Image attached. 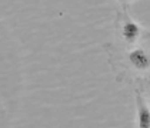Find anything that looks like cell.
<instances>
[{
    "instance_id": "cell-1",
    "label": "cell",
    "mask_w": 150,
    "mask_h": 128,
    "mask_svg": "<svg viewBox=\"0 0 150 128\" xmlns=\"http://www.w3.org/2000/svg\"><path fill=\"white\" fill-rule=\"evenodd\" d=\"M127 58H129L130 66L134 70L146 71L150 69V53L143 47H137V48L129 51Z\"/></svg>"
},
{
    "instance_id": "cell-2",
    "label": "cell",
    "mask_w": 150,
    "mask_h": 128,
    "mask_svg": "<svg viewBox=\"0 0 150 128\" xmlns=\"http://www.w3.org/2000/svg\"><path fill=\"white\" fill-rule=\"evenodd\" d=\"M142 34V29L136 22H133L129 16H126L122 26V37L127 44H134Z\"/></svg>"
},
{
    "instance_id": "cell-3",
    "label": "cell",
    "mask_w": 150,
    "mask_h": 128,
    "mask_svg": "<svg viewBox=\"0 0 150 128\" xmlns=\"http://www.w3.org/2000/svg\"><path fill=\"white\" fill-rule=\"evenodd\" d=\"M137 125L140 128H150V108L144 104L140 93H137Z\"/></svg>"
},
{
    "instance_id": "cell-4",
    "label": "cell",
    "mask_w": 150,
    "mask_h": 128,
    "mask_svg": "<svg viewBox=\"0 0 150 128\" xmlns=\"http://www.w3.org/2000/svg\"><path fill=\"white\" fill-rule=\"evenodd\" d=\"M122 1H123V3H126V1H130V0H122Z\"/></svg>"
},
{
    "instance_id": "cell-5",
    "label": "cell",
    "mask_w": 150,
    "mask_h": 128,
    "mask_svg": "<svg viewBox=\"0 0 150 128\" xmlns=\"http://www.w3.org/2000/svg\"><path fill=\"white\" fill-rule=\"evenodd\" d=\"M149 101H150V94H149Z\"/></svg>"
}]
</instances>
